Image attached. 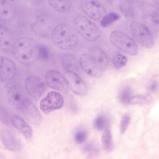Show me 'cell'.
I'll return each instance as SVG.
<instances>
[{"instance_id": "5bb4252c", "label": "cell", "mask_w": 159, "mask_h": 159, "mask_svg": "<svg viewBox=\"0 0 159 159\" xmlns=\"http://www.w3.org/2000/svg\"><path fill=\"white\" fill-rule=\"evenodd\" d=\"M50 17L46 15L39 16L32 25L33 30L36 34L45 35L51 30L52 20Z\"/></svg>"}, {"instance_id": "f1b7e54d", "label": "cell", "mask_w": 159, "mask_h": 159, "mask_svg": "<svg viewBox=\"0 0 159 159\" xmlns=\"http://www.w3.org/2000/svg\"><path fill=\"white\" fill-rule=\"evenodd\" d=\"M37 56L41 60H47L50 57V51L47 47L43 45H40L37 47Z\"/></svg>"}, {"instance_id": "9a60e30c", "label": "cell", "mask_w": 159, "mask_h": 159, "mask_svg": "<svg viewBox=\"0 0 159 159\" xmlns=\"http://www.w3.org/2000/svg\"><path fill=\"white\" fill-rule=\"evenodd\" d=\"M7 98L11 104L20 110L28 99L23 91L17 87H13L9 90L7 93Z\"/></svg>"}, {"instance_id": "7402d4cb", "label": "cell", "mask_w": 159, "mask_h": 159, "mask_svg": "<svg viewBox=\"0 0 159 159\" xmlns=\"http://www.w3.org/2000/svg\"><path fill=\"white\" fill-rule=\"evenodd\" d=\"M50 6L55 10L58 11H64L69 10L72 3L71 0H49Z\"/></svg>"}, {"instance_id": "ffe728a7", "label": "cell", "mask_w": 159, "mask_h": 159, "mask_svg": "<svg viewBox=\"0 0 159 159\" xmlns=\"http://www.w3.org/2000/svg\"><path fill=\"white\" fill-rule=\"evenodd\" d=\"M63 66L66 71L74 72L80 65V61L73 54L67 53L65 54L62 58Z\"/></svg>"}, {"instance_id": "83f0119b", "label": "cell", "mask_w": 159, "mask_h": 159, "mask_svg": "<svg viewBox=\"0 0 159 159\" xmlns=\"http://www.w3.org/2000/svg\"><path fill=\"white\" fill-rule=\"evenodd\" d=\"M150 97L148 95H139L133 96L129 104H143L148 102Z\"/></svg>"}, {"instance_id": "44dd1931", "label": "cell", "mask_w": 159, "mask_h": 159, "mask_svg": "<svg viewBox=\"0 0 159 159\" xmlns=\"http://www.w3.org/2000/svg\"><path fill=\"white\" fill-rule=\"evenodd\" d=\"M14 43L7 30L3 26L1 25L0 45L1 48L5 52L12 51Z\"/></svg>"}, {"instance_id": "e575fe53", "label": "cell", "mask_w": 159, "mask_h": 159, "mask_svg": "<svg viewBox=\"0 0 159 159\" xmlns=\"http://www.w3.org/2000/svg\"><path fill=\"white\" fill-rule=\"evenodd\" d=\"M158 87V84L156 81H154L152 83L150 86V89L152 91L156 90Z\"/></svg>"}, {"instance_id": "ac0fdd59", "label": "cell", "mask_w": 159, "mask_h": 159, "mask_svg": "<svg viewBox=\"0 0 159 159\" xmlns=\"http://www.w3.org/2000/svg\"><path fill=\"white\" fill-rule=\"evenodd\" d=\"M2 141L8 149L12 151H17L20 147V143L15 136L9 131H4L1 134Z\"/></svg>"}, {"instance_id": "f546056e", "label": "cell", "mask_w": 159, "mask_h": 159, "mask_svg": "<svg viewBox=\"0 0 159 159\" xmlns=\"http://www.w3.org/2000/svg\"><path fill=\"white\" fill-rule=\"evenodd\" d=\"M121 11L126 17H130L134 15L132 7L128 2H123L120 3Z\"/></svg>"}, {"instance_id": "5b68a950", "label": "cell", "mask_w": 159, "mask_h": 159, "mask_svg": "<svg viewBox=\"0 0 159 159\" xmlns=\"http://www.w3.org/2000/svg\"><path fill=\"white\" fill-rule=\"evenodd\" d=\"M131 33L137 41L143 47L148 48L153 45V39L148 30L137 21L132 22L130 26Z\"/></svg>"}, {"instance_id": "d4e9b609", "label": "cell", "mask_w": 159, "mask_h": 159, "mask_svg": "<svg viewBox=\"0 0 159 159\" xmlns=\"http://www.w3.org/2000/svg\"><path fill=\"white\" fill-rule=\"evenodd\" d=\"M120 15L115 12H111L105 15L101 20L100 24L103 27H107L119 19Z\"/></svg>"}, {"instance_id": "d590c367", "label": "cell", "mask_w": 159, "mask_h": 159, "mask_svg": "<svg viewBox=\"0 0 159 159\" xmlns=\"http://www.w3.org/2000/svg\"><path fill=\"white\" fill-rule=\"evenodd\" d=\"M155 7L159 11V0L153 1Z\"/></svg>"}, {"instance_id": "1f68e13d", "label": "cell", "mask_w": 159, "mask_h": 159, "mask_svg": "<svg viewBox=\"0 0 159 159\" xmlns=\"http://www.w3.org/2000/svg\"><path fill=\"white\" fill-rule=\"evenodd\" d=\"M87 138V134L85 131L83 130H79L75 134V140L76 143L79 144L84 142Z\"/></svg>"}, {"instance_id": "d6a6232c", "label": "cell", "mask_w": 159, "mask_h": 159, "mask_svg": "<svg viewBox=\"0 0 159 159\" xmlns=\"http://www.w3.org/2000/svg\"><path fill=\"white\" fill-rule=\"evenodd\" d=\"M99 151V149L97 148H95L89 152L87 157L88 159H94L98 156Z\"/></svg>"}, {"instance_id": "4316f807", "label": "cell", "mask_w": 159, "mask_h": 159, "mask_svg": "<svg viewBox=\"0 0 159 159\" xmlns=\"http://www.w3.org/2000/svg\"><path fill=\"white\" fill-rule=\"evenodd\" d=\"M127 58L124 55L119 53L116 55L112 59L113 63L117 68H120L125 66L127 61Z\"/></svg>"}, {"instance_id": "9c48e42d", "label": "cell", "mask_w": 159, "mask_h": 159, "mask_svg": "<svg viewBox=\"0 0 159 159\" xmlns=\"http://www.w3.org/2000/svg\"><path fill=\"white\" fill-rule=\"evenodd\" d=\"M67 81L68 87L75 94L83 96L87 91L86 86L82 79L75 72L66 71L64 76Z\"/></svg>"}, {"instance_id": "cb8c5ba5", "label": "cell", "mask_w": 159, "mask_h": 159, "mask_svg": "<svg viewBox=\"0 0 159 159\" xmlns=\"http://www.w3.org/2000/svg\"><path fill=\"white\" fill-rule=\"evenodd\" d=\"M110 122L108 119L104 116H100L94 120L93 126L94 128L98 131H103L109 129Z\"/></svg>"}, {"instance_id": "8fae6325", "label": "cell", "mask_w": 159, "mask_h": 159, "mask_svg": "<svg viewBox=\"0 0 159 159\" xmlns=\"http://www.w3.org/2000/svg\"><path fill=\"white\" fill-rule=\"evenodd\" d=\"M80 65L88 74L95 77H99L104 71L93 61L89 54L82 55L79 60Z\"/></svg>"}, {"instance_id": "4fadbf2b", "label": "cell", "mask_w": 159, "mask_h": 159, "mask_svg": "<svg viewBox=\"0 0 159 159\" xmlns=\"http://www.w3.org/2000/svg\"><path fill=\"white\" fill-rule=\"evenodd\" d=\"M16 73V68L13 62L9 59L1 57V80L3 82L10 81L14 78Z\"/></svg>"}, {"instance_id": "8992f818", "label": "cell", "mask_w": 159, "mask_h": 159, "mask_svg": "<svg viewBox=\"0 0 159 159\" xmlns=\"http://www.w3.org/2000/svg\"><path fill=\"white\" fill-rule=\"evenodd\" d=\"M64 103V98L60 93L56 91H51L41 100L40 107L42 111L48 114L61 108Z\"/></svg>"}, {"instance_id": "7a4b0ae2", "label": "cell", "mask_w": 159, "mask_h": 159, "mask_svg": "<svg viewBox=\"0 0 159 159\" xmlns=\"http://www.w3.org/2000/svg\"><path fill=\"white\" fill-rule=\"evenodd\" d=\"M37 47L36 42L32 39L21 38L14 42L12 51L19 60L28 63L33 60L37 56Z\"/></svg>"}, {"instance_id": "2e32d148", "label": "cell", "mask_w": 159, "mask_h": 159, "mask_svg": "<svg viewBox=\"0 0 159 159\" xmlns=\"http://www.w3.org/2000/svg\"><path fill=\"white\" fill-rule=\"evenodd\" d=\"M89 54L92 60L104 71L108 67V61L104 51L100 47L94 46L90 48Z\"/></svg>"}, {"instance_id": "e0dca14e", "label": "cell", "mask_w": 159, "mask_h": 159, "mask_svg": "<svg viewBox=\"0 0 159 159\" xmlns=\"http://www.w3.org/2000/svg\"><path fill=\"white\" fill-rule=\"evenodd\" d=\"M11 122L25 136L28 138L32 136V131L31 127L21 117L18 116H13L11 118Z\"/></svg>"}, {"instance_id": "3957f363", "label": "cell", "mask_w": 159, "mask_h": 159, "mask_svg": "<svg viewBox=\"0 0 159 159\" xmlns=\"http://www.w3.org/2000/svg\"><path fill=\"white\" fill-rule=\"evenodd\" d=\"M75 29L85 39L91 41L97 40L100 37L101 31L93 21L82 16L76 17L74 21Z\"/></svg>"}, {"instance_id": "d6986e66", "label": "cell", "mask_w": 159, "mask_h": 159, "mask_svg": "<svg viewBox=\"0 0 159 159\" xmlns=\"http://www.w3.org/2000/svg\"><path fill=\"white\" fill-rule=\"evenodd\" d=\"M10 2L6 0L1 1L0 16L1 19L3 20H9L14 16L15 9Z\"/></svg>"}, {"instance_id": "7c38bea8", "label": "cell", "mask_w": 159, "mask_h": 159, "mask_svg": "<svg viewBox=\"0 0 159 159\" xmlns=\"http://www.w3.org/2000/svg\"><path fill=\"white\" fill-rule=\"evenodd\" d=\"M27 120L31 124L39 125L41 122V117L40 113L34 103L27 99L21 109Z\"/></svg>"}, {"instance_id": "4dcf8cb0", "label": "cell", "mask_w": 159, "mask_h": 159, "mask_svg": "<svg viewBox=\"0 0 159 159\" xmlns=\"http://www.w3.org/2000/svg\"><path fill=\"white\" fill-rule=\"evenodd\" d=\"M130 121V117L128 114L126 113L122 116L120 123V131L121 134H124L127 129Z\"/></svg>"}, {"instance_id": "484cf974", "label": "cell", "mask_w": 159, "mask_h": 159, "mask_svg": "<svg viewBox=\"0 0 159 159\" xmlns=\"http://www.w3.org/2000/svg\"><path fill=\"white\" fill-rule=\"evenodd\" d=\"M132 96L131 89L129 88H126L120 92L119 95V98L120 102L123 103L129 104Z\"/></svg>"}, {"instance_id": "6da1fadb", "label": "cell", "mask_w": 159, "mask_h": 159, "mask_svg": "<svg viewBox=\"0 0 159 159\" xmlns=\"http://www.w3.org/2000/svg\"><path fill=\"white\" fill-rule=\"evenodd\" d=\"M51 38L56 46L64 50L74 48L78 40L75 31L72 27L66 24H60L54 28L51 33Z\"/></svg>"}, {"instance_id": "30bf717a", "label": "cell", "mask_w": 159, "mask_h": 159, "mask_svg": "<svg viewBox=\"0 0 159 159\" xmlns=\"http://www.w3.org/2000/svg\"><path fill=\"white\" fill-rule=\"evenodd\" d=\"M25 86L29 94L36 98L40 97L46 88L44 82L39 78L34 76L27 77L25 81Z\"/></svg>"}, {"instance_id": "603a6c76", "label": "cell", "mask_w": 159, "mask_h": 159, "mask_svg": "<svg viewBox=\"0 0 159 159\" xmlns=\"http://www.w3.org/2000/svg\"><path fill=\"white\" fill-rule=\"evenodd\" d=\"M102 142L105 151L109 152L112 151L113 148V142L112 134L109 129L103 131L102 136Z\"/></svg>"}, {"instance_id": "277c9868", "label": "cell", "mask_w": 159, "mask_h": 159, "mask_svg": "<svg viewBox=\"0 0 159 159\" xmlns=\"http://www.w3.org/2000/svg\"><path fill=\"white\" fill-rule=\"evenodd\" d=\"M109 39L115 47L127 54L135 55L138 52V48L135 41L124 32L114 31L111 33Z\"/></svg>"}, {"instance_id": "836d02e7", "label": "cell", "mask_w": 159, "mask_h": 159, "mask_svg": "<svg viewBox=\"0 0 159 159\" xmlns=\"http://www.w3.org/2000/svg\"><path fill=\"white\" fill-rule=\"evenodd\" d=\"M93 143H91L86 144L83 147V150L84 152H89L94 148Z\"/></svg>"}, {"instance_id": "52a82bcc", "label": "cell", "mask_w": 159, "mask_h": 159, "mask_svg": "<svg viewBox=\"0 0 159 159\" xmlns=\"http://www.w3.org/2000/svg\"><path fill=\"white\" fill-rule=\"evenodd\" d=\"M80 6L83 11L92 19L98 21L105 15V9L98 1L95 0H82Z\"/></svg>"}, {"instance_id": "ba28073f", "label": "cell", "mask_w": 159, "mask_h": 159, "mask_svg": "<svg viewBox=\"0 0 159 159\" xmlns=\"http://www.w3.org/2000/svg\"><path fill=\"white\" fill-rule=\"evenodd\" d=\"M45 80L49 87L57 90L65 91L68 88L65 77L57 70H52L47 72Z\"/></svg>"}]
</instances>
